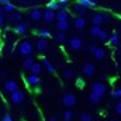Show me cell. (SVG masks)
<instances>
[{
	"mask_svg": "<svg viewBox=\"0 0 121 121\" xmlns=\"http://www.w3.org/2000/svg\"><path fill=\"white\" fill-rule=\"evenodd\" d=\"M34 52V44L31 41H21L18 44V54L21 56L30 58V55Z\"/></svg>",
	"mask_w": 121,
	"mask_h": 121,
	"instance_id": "cell-1",
	"label": "cell"
},
{
	"mask_svg": "<svg viewBox=\"0 0 121 121\" xmlns=\"http://www.w3.org/2000/svg\"><path fill=\"white\" fill-rule=\"evenodd\" d=\"M62 103L65 107H68L69 110H72L76 104H78V97L73 94V93H66L63 97H62Z\"/></svg>",
	"mask_w": 121,
	"mask_h": 121,
	"instance_id": "cell-2",
	"label": "cell"
},
{
	"mask_svg": "<svg viewBox=\"0 0 121 121\" xmlns=\"http://www.w3.org/2000/svg\"><path fill=\"white\" fill-rule=\"evenodd\" d=\"M96 65L91 63V62H85L82 65V73L86 76V78H93L96 75Z\"/></svg>",
	"mask_w": 121,
	"mask_h": 121,
	"instance_id": "cell-3",
	"label": "cell"
},
{
	"mask_svg": "<svg viewBox=\"0 0 121 121\" xmlns=\"http://www.w3.org/2000/svg\"><path fill=\"white\" fill-rule=\"evenodd\" d=\"M90 54L93 55V58L96 60H101L106 56V51H104L101 47H97V45H94V44L90 45Z\"/></svg>",
	"mask_w": 121,
	"mask_h": 121,
	"instance_id": "cell-4",
	"label": "cell"
},
{
	"mask_svg": "<svg viewBox=\"0 0 121 121\" xmlns=\"http://www.w3.org/2000/svg\"><path fill=\"white\" fill-rule=\"evenodd\" d=\"M28 17H30V20L38 23L39 20H44V11L39 7H34V9H31L28 11Z\"/></svg>",
	"mask_w": 121,
	"mask_h": 121,
	"instance_id": "cell-5",
	"label": "cell"
},
{
	"mask_svg": "<svg viewBox=\"0 0 121 121\" xmlns=\"http://www.w3.org/2000/svg\"><path fill=\"white\" fill-rule=\"evenodd\" d=\"M10 101H11V104H14V106H18V104H21L23 101H24V93L20 90H16L14 93H11L10 94Z\"/></svg>",
	"mask_w": 121,
	"mask_h": 121,
	"instance_id": "cell-6",
	"label": "cell"
},
{
	"mask_svg": "<svg viewBox=\"0 0 121 121\" xmlns=\"http://www.w3.org/2000/svg\"><path fill=\"white\" fill-rule=\"evenodd\" d=\"M69 47L72 51H80L83 48V39L79 37H72L69 39Z\"/></svg>",
	"mask_w": 121,
	"mask_h": 121,
	"instance_id": "cell-7",
	"label": "cell"
},
{
	"mask_svg": "<svg viewBox=\"0 0 121 121\" xmlns=\"http://www.w3.org/2000/svg\"><path fill=\"white\" fill-rule=\"evenodd\" d=\"M91 91H93V93H97V94H100V96H104L106 91H107V87H106V85H104L103 82H94V83L91 85Z\"/></svg>",
	"mask_w": 121,
	"mask_h": 121,
	"instance_id": "cell-8",
	"label": "cell"
},
{
	"mask_svg": "<svg viewBox=\"0 0 121 121\" xmlns=\"http://www.w3.org/2000/svg\"><path fill=\"white\" fill-rule=\"evenodd\" d=\"M7 23H9V24H14V23H16V26L20 24V23H23V14H21L20 11H16V13H13V14H9Z\"/></svg>",
	"mask_w": 121,
	"mask_h": 121,
	"instance_id": "cell-9",
	"label": "cell"
},
{
	"mask_svg": "<svg viewBox=\"0 0 121 121\" xmlns=\"http://www.w3.org/2000/svg\"><path fill=\"white\" fill-rule=\"evenodd\" d=\"M91 21V26H96V27H101L104 23H106V20H104V17H103V14L101 13H96V14H93L90 18Z\"/></svg>",
	"mask_w": 121,
	"mask_h": 121,
	"instance_id": "cell-10",
	"label": "cell"
},
{
	"mask_svg": "<svg viewBox=\"0 0 121 121\" xmlns=\"http://www.w3.org/2000/svg\"><path fill=\"white\" fill-rule=\"evenodd\" d=\"M86 26H87V20L85 18V17H76L75 20H73V27L76 28V30H83V28H86Z\"/></svg>",
	"mask_w": 121,
	"mask_h": 121,
	"instance_id": "cell-11",
	"label": "cell"
},
{
	"mask_svg": "<svg viewBox=\"0 0 121 121\" xmlns=\"http://www.w3.org/2000/svg\"><path fill=\"white\" fill-rule=\"evenodd\" d=\"M4 90L11 94V93H14L16 90H18V83L16 80H7L4 83Z\"/></svg>",
	"mask_w": 121,
	"mask_h": 121,
	"instance_id": "cell-12",
	"label": "cell"
},
{
	"mask_svg": "<svg viewBox=\"0 0 121 121\" xmlns=\"http://www.w3.org/2000/svg\"><path fill=\"white\" fill-rule=\"evenodd\" d=\"M14 31H16V34H18V35H24V34H27V31H28V24H27L26 21H23V23L14 26Z\"/></svg>",
	"mask_w": 121,
	"mask_h": 121,
	"instance_id": "cell-13",
	"label": "cell"
},
{
	"mask_svg": "<svg viewBox=\"0 0 121 121\" xmlns=\"http://www.w3.org/2000/svg\"><path fill=\"white\" fill-rule=\"evenodd\" d=\"M42 66L48 70V73H49V75H55V73H56L55 66L51 63V60L48 59V58H44V59H42Z\"/></svg>",
	"mask_w": 121,
	"mask_h": 121,
	"instance_id": "cell-14",
	"label": "cell"
},
{
	"mask_svg": "<svg viewBox=\"0 0 121 121\" xmlns=\"http://www.w3.org/2000/svg\"><path fill=\"white\" fill-rule=\"evenodd\" d=\"M54 20H56V13L47 9V10L44 11V21H47V23L49 24V23H52Z\"/></svg>",
	"mask_w": 121,
	"mask_h": 121,
	"instance_id": "cell-15",
	"label": "cell"
},
{
	"mask_svg": "<svg viewBox=\"0 0 121 121\" xmlns=\"http://www.w3.org/2000/svg\"><path fill=\"white\" fill-rule=\"evenodd\" d=\"M101 99H103V96H100V94H97V93L90 91V94H89V103L93 104V106L100 104V103H101Z\"/></svg>",
	"mask_w": 121,
	"mask_h": 121,
	"instance_id": "cell-16",
	"label": "cell"
},
{
	"mask_svg": "<svg viewBox=\"0 0 121 121\" xmlns=\"http://www.w3.org/2000/svg\"><path fill=\"white\" fill-rule=\"evenodd\" d=\"M48 49V39H44V38H39L37 41V51L38 52H45Z\"/></svg>",
	"mask_w": 121,
	"mask_h": 121,
	"instance_id": "cell-17",
	"label": "cell"
},
{
	"mask_svg": "<svg viewBox=\"0 0 121 121\" xmlns=\"http://www.w3.org/2000/svg\"><path fill=\"white\" fill-rule=\"evenodd\" d=\"M73 11L76 13V14H79V17H83L85 14H87V9H85L82 4H79V3H75L73 4Z\"/></svg>",
	"mask_w": 121,
	"mask_h": 121,
	"instance_id": "cell-18",
	"label": "cell"
},
{
	"mask_svg": "<svg viewBox=\"0 0 121 121\" xmlns=\"http://www.w3.org/2000/svg\"><path fill=\"white\" fill-rule=\"evenodd\" d=\"M18 7H24V9H34L35 7V1L34 0H20L18 3H16Z\"/></svg>",
	"mask_w": 121,
	"mask_h": 121,
	"instance_id": "cell-19",
	"label": "cell"
},
{
	"mask_svg": "<svg viewBox=\"0 0 121 121\" xmlns=\"http://www.w3.org/2000/svg\"><path fill=\"white\" fill-rule=\"evenodd\" d=\"M26 82H27L28 86H38V85H39V76L30 75L28 78H26Z\"/></svg>",
	"mask_w": 121,
	"mask_h": 121,
	"instance_id": "cell-20",
	"label": "cell"
},
{
	"mask_svg": "<svg viewBox=\"0 0 121 121\" xmlns=\"http://www.w3.org/2000/svg\"><path fill=\"white\" fill-rule=\"evenodd\" d=\"M35 65V60H34V58H26L24 59V62H23V68L26 69V70H30L31 72V69H32V66Z\"/></svg>",
	"mask_w": 121,
	"mask_h": 121,
	"instance_id": "cell-21",
	"label": "cell"
},
{
	"mask_svg": "<svg viewBox=\"0 0 121 121\" xmlns=\"http://www.w3.org/2000/svg\"><path fill=\"white\" fill-rule=\"evenodd\" d=\"M3 9H4V13H7V14H13V13H16V11H18V6H17V4H13V3H9V4L4 6Z\"/></svg>",
	"mask_w": 121,
	"mask_h": 121,
	"instance_id": "cell-22",
	"label": "cell"
},
{
	"mask_svg": "<svg viewBox=\"0 0 121 121\" xmlns=\"http://www.w3.org/2000/svg\"><path fill=\"white\" fill-rule=\"evenodd\" d=\"M79 4H82L85 9H94L97 7V1H90V0H79Z\"/></svg>",
	"mask_w": 121,
	"mask_h": 121,
	"instance_id": "cell-23",
	"label": "cell"
},
{
	"mask_svg": "<svg viewBox=\"0 0 121 121\" xmlns=\"http://www.w3.org/2000/svg\"><path fill=\"white\" fill-rule=\"evenodd\" d=\"M68 18H69V14H68L66 10H59L56 13V20L58 21H69Z\"/></svg>",
	"mask_w": 121,
	"mask_h": 121,
	"instance_id": "cell-24",
	"label": "cell"
},
{
	"mask_svg": "<svg viewBox=\"0 0 121 121\" xmlns=\"http://www.w3.org/2000/svg\"><path fill=\"white\" fill-rule=\"evenodd\" d=\"M47 9L48 10H52V11H59V4H58V0H51L47 3Z\"/></svg>",
	"mask_w": 121,
	"mask_h": 121,
	"instance_id": "cell-25",
	"label": "cell"
},
{
	"mask_svg": "<svg viewBox=\"0 0 121 121\" xmlns=\"http://www.w3.org/2000/svg\"><path fill=\"white\" fill-rule=\"evenodd\" d=\"M35 34L37 35H39L41 38H44V39H47V38H49L51 37V31L48 30V28H42V30H38V31H35Z\"/></svg>",
	"mask_w": 121,
	"mask_h": 121,
	"instance_id": "cell-26",
	"label": "cell"
},
{
	"mask_svg": "<svg viewBox=\"0 0 121 121\" xmlns=\"http://www.w3.org/2000/svg\"><path fill=\"white\" fill-rule=\"evenodd\" d=\"M42 65L41 63H38V62H35V65L32 66V69H31V75H35V76H39V73L42 72Z\"/></svg>",
	"mask_w": 121,
	"mask_h": 121,
	"instance_id": "cell-27",
	"label": "cell"
},
{
	"mask_svg": "<svg viewBox=\"0 0 121 121\" xmlns=\"http://www.w3.org/2000/svg\"><path fill=\"white\" fill-rule=\"evenodd\" d=\"M56 28H58L59 32H65L69 28V21H58L56 23Z\"/></svg>",
	"mask_w": 121,
	"mask_h": 121,
	"instance_id": "cell-28",
	"label": "cell"
},
{
	"mask_svg": "<svg viewBox=\"0 0 121 121\" xmlns=\"http://www.w3.org/2000/svg\"><path fill=\"white\" fill-rule=\"evenodd\" d=\"M63 76H65V79H72V78H75V70L69 66L63 68Z\"/></svg>",
	"mask_w": 121,
	"mask_h": 121,
	"instance_id": "cell-29",
	"label": "cell"
},
{
	"mask_svg": "<svg viewBox=\"0 0 121 121\" xmlns=\"http://www.w3.org/2000/svg\"><path fill=\"white\" fill-rule=\"evenodd\" d=\"M101 32H103V28H101V27L91 26V28H90V35H91V37H96V38H99Z\"/></svg>",
	"mask_w": 121,
	"mask_h": 121,
	"instance_id": "cell-30",
	"label": "cell"
},
{
	"mask_svg": "<svg viewBox=\"0 0 121 121\" xmlns=\"http://www.w3.org/2000/svg\"><path fill=\"white\" fill-rule=\"evenodd\" d=\"M111 45H118L120 44V35L117 34V32H113L111 35H110V41H108Z\"/></svg>",
	"mask_w": 121,
	"mask_h": 121,
	"instance_id": "cell-31",
	"label": "cell"
},
{
	"mask_svg": "<svg viewBox=\"0 0 121 121\" xmlns=\"http://www.w3.org/2000/svg\"><path fill=\"white\" fill-rule=\"evenodd\" d=\"M79 120H80V121H94V118H93V116H91L90 113H87V111H83V113H80V117H79Z\"/></svg>",
	"mask_w": 121,
	"mask_h": 121,
	"instance_id": "cell-32",
	"label": "cell"
},
{
	"mask_svg": "<svg viewBox=\"0 0 121 121\" xmlns=\"http://www.w3.org/2000/svg\"><path fill=\"white\" fill-rule=\"evenodd\" d=\"M73 116H75V114H73L72 110H66V111L63 113V120L65 121H72L73 120Z\"/></svg>",
	"mask_w": 121,
	"mask_h": 121,
	"instance_id": "cell-33",
	"label": "cell"
},
{
	"mask_svg": "<svg viewBox=\"0 0 121 121\" xmlns=\"http://www.w3.org/2000/svg\"><path fill=\"white\" fill-rule=\"evenodd\" d=\"M99 39H100L101 42H107V41H110V35H108V32L103 30V32H101L100 37H99Z\"/></svg>",
	"mask_w": 121,
	"mask_h": 121,
	"instance_id": "cell-34",
	"label": "cell"
},
{
	"mask_svg": "<svg viewBox=\"0 0 121 121\" xmlns=\"http://www.w3.org/2000/svg\"><path fill=\"white\" fill-rule=\"evenodd\" d=\"M58 4H59V10H66V9L70 6V3H69L68 0H59Z\"/></svg>",
	"mask_w": 121,
	"mask_h": 121,
	"instance_id": "cell-35",
	"label": "cell"
},
{
	"mask_svg": "<svg viewBox=\"0 0 121 121\" xmlns=\"http://www.w3.org/2000/svg\"><path fill=\"white\" fill-rule=\"evenodd\" d=\"M111 97L113 99H121V86L111 91Z\"/></svg>",
	"mask_w": 121,
	"mask_h": 121,
	"instance_id": "cell-36",
	"label": "cell"
},
{
	"mask_svg": "<svg viewBox=\"0 0 121 121\" xmlns=\"http://www.w3.org/2000/svg\"><path fill=\"white\" fill-rule=\"evenodd\" d=\"M56 39H58L59 42L66 41V34H65V32H58V34H56Z\"/></svg>",
	"mask_w": 121,
	"mask_h": 121,
	"instance_id": "cell-37",
	"label": "cell"
},
{
	"mask_svg": "<svg viewBox=\"0 0 121 121\" xmlns=\"http://www.w3.org/2000/svg\"><path fill=\"white\" fill-rule=\"evenodd\" d=\"M76 86L80 87V89H83V87H85V80H83L82 78H78V79H76Z\"/></svg>",
	"mask_w": 121,
	"mask_h": 121,
	"instance_id": "cell-38",
	"label": "cell"
},
{
	"mask_svg": "<svg viewBox=\"0 0 121 121\" xmlns=\"http://www.w3.org/2000/svg\"><path fill=\"white\" fill-rule=\"evenodd\" d=\"M1 121H13V117H11V114H4L3 116V118H1Z\"/></svg>",
	"mask_w": 121,
	"mask_h": 121,
	"instance_id": "cell-39",
	"label": "cell"
},
{
	"mask_svg": "<svg viewBox=\"0 0 121 121\" xmlns=\"http://www.w3.org/2000/svg\"><path fill=\"white\" fill-rule=\"evenodd\" d=\"M116 113H117L118 116H121V101H118V103L116 104Z\"/></svg>",
	"mask_w": 121,
	"mask_h": 121,
	"instance_id": "cell-40",
	"label": "cell"
},
{
	"mask_svg": "<svg viewBox=\"0 0 121 121\" xmlns=\"http://www.w3.org/2000/svg\"><path fill=\"white\" fill-rule=\"evenodd\" d=\"M4 24H6V20L3 18V16H0V28H3Z\"/></svg>",
	"mask_w": 121,
	"mask_h": 121,
	"instance_id": "cell-41",
	"label": "cell"
},
{
	"mask_svg": "<svg viewBox=\"0 0 121 121\" xmlns=\"http://www.w3.org/2000/svg\"><path fill=\"white\" fill-rule=\"evenodd\" d=\"M48 121H58V118H56V117H49Z\"/></svg>",
	"mask_w": 121,
	"mask_h": 121,
	"instance_id": "cell-42",
	"label": "cell"
},
{
	"mask_svg": "<svg viewBox=\"0 0 121 121\" xmlns=\"http://www.w3.org/2000/svg\"><path fill=\"white\" fill-rule=\"evenodd\" d=\"M3 13H4V9H3V7L0 6V16H3Z\"/></svg>",
	"mask_w": 121,
	"mask_h": 121,
	"instance_id": "cell-43",
	"label": "cell"
},
{
	"mask_svg": "<svg viewBox=\"0 0 121 121\" xmlns=\"http://www.w3.org/2000/svg\"><path fill=\"white\" fill-rule=\"evenodd\" d=\"M120 73H121V65H120Z\"/></svg>",
	"mask_w": 121,
	"mask_h": 121,
	"instance_id": "cell-44",
	"label": "cell"
},
{
	"mask_svg": "<svg viewBox=\"0 0 121 121\" xmlns=\"http://www.w3.org/2000/svg\"><path fill=\"white\" fill-rule=\"evenodd\" d=\"M111 121H120V120H111Z\"/></svg>",
	"mask_w": 121,
	"mask_h": 121,
	"instance_id": "cell-45",
	"label": "cell"
},
{
	"mask_svg": "<svg viewBox=\"0 0 121 121\" xmlns=\"http://www.w3.org/2000/svg\"><path fill=\"white\" fill-rule=\"evenodd\" d=\"M120 58H121V51H120Z\"/></svg>",
	"mask_w": 121,
	"mask_h": 121,
	"instance_id": "cell-46",
	"label": "cell"
}]
</instances>
